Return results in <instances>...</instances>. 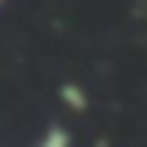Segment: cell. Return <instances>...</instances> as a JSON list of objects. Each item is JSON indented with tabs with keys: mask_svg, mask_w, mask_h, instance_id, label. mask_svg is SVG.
I'll return each instance as SVG.
<instances>
[{
	"mask_svg": "<svg viewBox=\"0 0 147 147\" xmlns=\"http://www.w3.org/2000/svg\"><path fill=\"white\" fill-rule=\"evenodd\" d=\"M36 147H68V136H65L61 129H50V133L43 136V140L36 144Z\"/></svg>",
	"mask_w": 147,
	"mask_h": 147,
	"instance_id": "cell-1",
	"label": "cell"
}]
</instances>
